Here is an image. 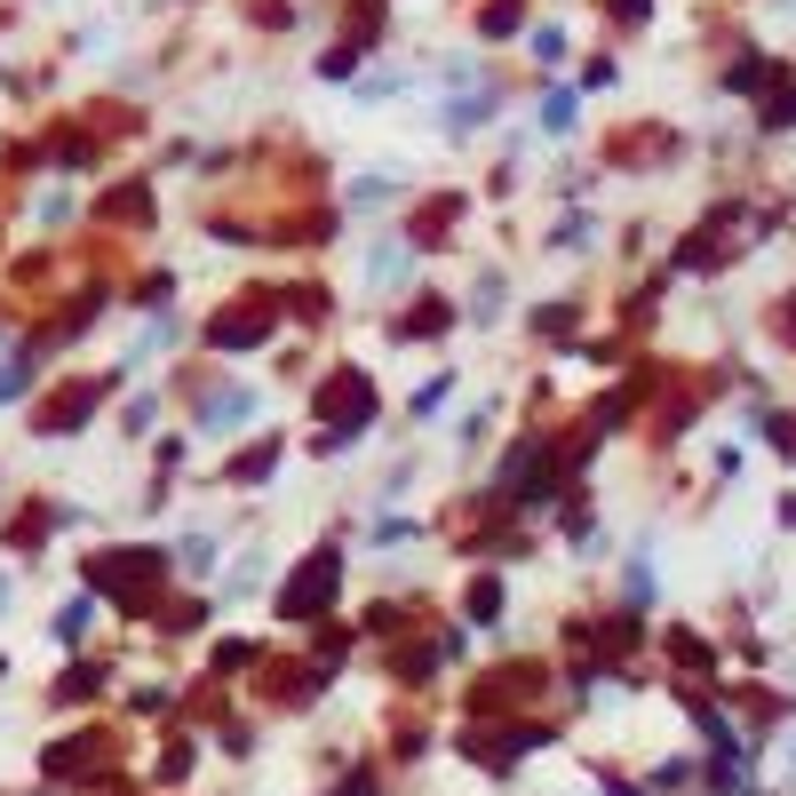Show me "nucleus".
<instances>
[{"label":"nucleus","mask_w":796,"mask_h":796,"mask_svg":"<svg viewBox=\"0 0 796 796\" xmlns=\"http://www.w3.org/2000/svg\"><path fill=\"white\" fill-rule=\"evenodd\" d=\"M327 589H335V550H319V557H303V566H295V582H287V597L279 606L303 621V613H319L327 606Z\"/></svg>","instance_id":"1"},{"label":"nucleus","mask_w":796,"mask_h":796,"mask_svg":"<svg viewBox=\"0 0 796 796\" xmlns=\"http://www.w3.org/2000/svg\"><path fill=\"white\" fill-rule=\"evenodd\" d=\"M88 574L104 582V589H120L128 606H144V597H152V582H159V557H136V550H128V557H96Z\"/></svg>","instance_id":"2"},{"label":"nucleus","mask_w":796,"mask_h":796,"mask_svg":"<svg viewBox=\"0 0 796 796\" xmlns=\"http://www.w3.org/2000/svg\"><path fill=\"white\" fill-rule=\"evenodd\" d=\"M199 422H208V430H231V422H247V390H223L215 407H199Z\"/></svg>","instance_id":"3"}]
</instances>
